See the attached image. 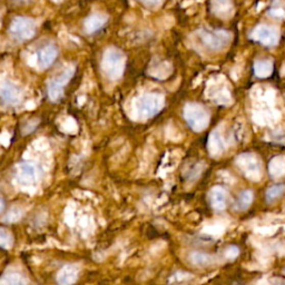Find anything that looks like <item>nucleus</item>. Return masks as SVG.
<instances>
[{
    "mask_svg": "<svg viewBox=\"0 0 285 285\" xmlns=\"http://www.w3.org/2000/svg\"><path fill=\"white\" fill-rule=\"evenodd\" d=\"M270 173L273 176H280L285 173V158L275 157L270 163Z\"/></svg>",
    "mask_w": 285,
    "mask_h": 285,
    "instance_id": "4be33fe9",
    "label": "nucleus"
},
{
    "mask_svg": "<svg viewBox=\"0 0 285 285\" xmlns=\"http://www.w3.org/2000/svg\"><path fill=\"white\" fill-rule=\"evenodd\" d=\"M58 57V48L54 44H47L37 52V63L40 69L52 67Z\"/></svg>",
    "mask_w": 285,
    "mask_h": 285,
    "instance_id": "1a4fd4ad",
    "label": "nucleus"
},
{
    "mask_svg": "<svg viewBox=\"0 0 285 285\" xmlns=\"http://www.w3.org/2000/svg\"><path fill=\"white\" fill-rule=\"evenodd\" d=\"M283 274H285V269L283 270Z\"/></svg>",
    "mask_w": 285,
    "mask_h": 285,
    "instance_id": "cd10ccee",
    "label": "nucleus"
},
{
    "mask_svg": "<svg viewBox=\"0 0 285 285\" xmlns=\"http://www.w3.org/2000/svg\"><path fill=\"white\" fill-rule=\"evenodd\" d=\"M209 151L213 155L220 154L224 151V141H223L221 135L219 133H213L209 139Z\"/></svg>",
    "mask_w": 285,
    "mask_h": 285,
    "instance_id": "aec40b11",
    "label": "nucleus"
},
{
    "mask_svg": "<svg viewBox=\"0 0 285 285\" xmlns=\"http://www.w3.org/2000/svg\"><path fill=\"white\" fill-rule=\"evenodd\" d=\"M0 283L8 285H22L27 284L28 281L21 274L17 273V272H8V273L4 274L0 278Z\"/></svg>",
    "mask_w": 285,
    "mask_h": 285,
    "instance_id": "a211bd4d",
    "label": "nucleus"
},
{
    "mask_svg": "<svg viewBox=\"0 0 285 285\" xmlns=\"http://www.w3.org/2000/svg\"><path fill=\"white\" fill-rule=\"evenodd\" d=\"M184 118L194 132H202L208 126L209 114L202 105L187 104L184 108Z\"/></svg>",
    "mask_w": 285,
    "mask_h": 285,
    "instance_id": "7ed1b4c3",
    "label": "nucleus"
},
{
    "mask_svg": "<svg viewBox=\"0 0 285 285\" xmlns=\"http://www.w3.org/2000/svg\"><path fill=\"white\" fill-rule=\"evenodd\" d=\"M0 98L8 105H18L22 99V90L8 79L0 82Z\"/></svg>",
    "mask_w": 285,
    "mask_h": 285,
    "instance_id": "6e6552de",
    "label": "nucleus"
},
{
    "mask_svg": "<svg viewBox=\"0 0 285 285\" xmlns=\"http://www.w3.org/2000/svg\"><path fill=\"white\" fill-rule=\"evenodd\" d=\"M137 2L148 9H157L163 5L164 0H137Z\"/></svg>",
    "mask_w": 285,
    "mask_h": 285,
    "instance_id": "b1692460",
    "label": "nucleus"
},
{
    "mask_svg": "<svg viewBox=\"0 0 285 285\" xmlns=\"http://www.w3.org/2000/svg\"><path fill=\"white\" fill-rule=\"evenodd\" d=\"M108 22V17L103 14H92L84 21V29L88 35H92L102 30Z\"/></svg>",
    "mask_w": 285,
    "mask_h": 285,
    "instance_id": "f8f14e48",
    "label": "nucleus"
},
{
    "mask_svg": "<svg viewBox=\"0 0 285 285\" xmlns=\"http://www.w3.org/2000/svg\"><path fill=\"white\" fill-rule=\"evenodd\" d=\"M191 262L196 266L204 268V266H208L212 263V256L202 252H193L191 254Z\"/></svg>",
    "mask_w": 285,
    "mask_h": 285,
    "instance_id": "6ab92c4d",
    "label": "nucleus"
},
{
    "mask_svg": "<svg viewBox=\"0 0 285 285\" xmlns=\"http://www.w3.org/2000/svg\"><path fill=\"white\" fill-rule=\"evenodd\" d=\"M252 202H253L252 191H243V192H241L240 195L238 196L234 207L236 208L238 210L243 212V210H246L247 208L250 207Z\"/></svg>",
    "mask_w": 285,
    "mask_h": 285,
    "instance_id": "f3484780",
    "label": "nucleus"
},
{
    "mask_svg": "<svg viewBox=\"0 0 285 285\" xmlns=\"http://www.w3.org/2000/svg\"><path fill=\"white\" fill-rule=\"evenodd\" d=\"M17 176L22 184H34L38 179V169L34 163L21 162L17 167Z\"/></svg>",
    "mask_w": 285,
    "mask_h": 285,
    "instance_id": "9b49d317",
    "label": "nucleus"
},
{
    "mask_svg": "<svg viewBox=\"0 0 285 285\" xmlns=\"http://www.w3.org/2000/svg\"><path fill=\"white\" fill-rule=\"evenodd\" d=\"M212 10L220 18H226L232 16L233 5L231 0H212Z\"/></svg>",
    "mask_w": 285,
    "mask_h": 285,
    "instance_id": "2eb2a0df",
    "label": "nucleus"
},
{
    "mask_svg": "<svg viewBox=\"0 0 285 285\" xmlns=\"http://www.w3.org/2000/svg\"><path fill=\"white\" fill-rule=\"evenodd\" d=\"M9 32L16 40L27 41L35 37L37 33V25L32 18L18 16L12 19Z\"/></svg>",
    "mask_w": 285,
    "mask_h": 285,
    "instance_id": "39448f33",
    "label": "nucleus"
},
{
    "mask_svg": "<svg viewBox=\"0 0 285 285\" xmlns=\"http://www.w3.org/2000/svg\"><path fill=\"white\" fill-rule=\"evenodd\" d=\"M272 72H273V63L271 60L261 59L254 64V74L258 78L270 77Z\"/></svg>",
    "mask_w": 285,
    "mask_h": 285,
    "instance_id": "dca6fc26",
    "label": "nucleus"
},
{
    "mask_svg": "<svg viewBox=\"0 0 285 285\" xmlns=\"http://www.w3.org/2000/svg\"><path fill=\"white\" fill-rule=\"evenodd\" d=\"M5 208V201L3 200V197L0 196V214L3 213V210Z\"/></svg>",
    "mask_w": 285,
    "mask_h": 285,
    "instance_id": "bb28decb",
    "label": "nucleus"
},
{
    "mask_svg": "<svg viewBox=\"0 0 285 285\" xmlns=\"http://www.w3.org/2000/svg\"><path fill=\"white\" fill-rule=\"evenodd\" d=\"M284 193H285L284 184H277V185H274V186H271L268 191H266V202L273 203Z\"/></svg>",
    "mask_w": 285,
    "mask_h": 285,
    "instance_id": "412c9836",
    "label": "nucleus"
},
{
    "mask_svg": "<svg viewBox=\"0 0 285 285\" xmlns=\"http://www.w3.org/2000/svg\"><path fill=\"white\" fill-rule=\"evenodd\" d=\"M126 58L121 51L116 48H109L104 54L102 67L103 70L109 79L117 80L122 77L125 70Z\"/></svg>",
    "mask_w": 285,
    "mask_h": 285,
    "instance_id": "f257e3e1",
    "label": "nucleus"
},
{
    "mask_svg": "<svg viewBox=\"0 0 285 285\" xmlns=\"http://www.w3.org/2000/svg\"><path fill=\"white\" fill-rule=\"evenodd\" d=\"M251 38L266 47H273L280 39V33L275 27L269 25H258L252 32Z\"/></svg>",
    "mask_w": 285,
    "mask_h": 285,
    "instance_id": "0eeeda50",
    "label": "nucleus"
},
{
    "mask_svg": "<svg viewBox=\"0 0 285 285\" xmlns=\"http://www.w3.org/2000/svg\"><path fill=\"white\" fill-rule=\"evenodd\" d=\"M198 37L202 44L209 51L219 52L228 46L231 41V34L226 30H198Z\"/></svg>",
    "mask_w": 285,
    "mask_h": 285,
    "instance_id": "20e7f679",
    "label": "nucleus"
},
{
    "mask_svg": "<svg viewBox=\"0 0 285 285\" xmlns=\"http://www.w3.org/2000/svg\"><path fill=\"white\" fill-rule=\"evenodd\" d=\"M79 275V269L76 265H66L61 269L57 274V281L59 284L63 285H69L75 283L77 281Z\"/></svg>",
    "mask_w": 285,
    "mask_h": 285,
    "instance_id": "ddd939ff",
    "label": "nucleus"
},
{
    "mask_svg": "<svg viewBox=\"0 0 285 285\" xmlns=\"http://www.w3.org/2000/svg\"><path fill=\"white\" fill-rule=\"evenodd\" d=\"M74 74H75V69L73 67H68L51 80L48 85V97L51 101L59 102L64 97L65 87L74 77Z\"/></svg>",
    "mask_w": 285,
    "mask_h": 285,
    "instance_id": "423d86ee",
    "label": "nucleus"
},
{
    "mask_svg": "<svg viewBox=\"0 0 285 285\" xmlns=\"http://www.w3.org/2000/svg\"><path fill=\"white\" fill-rule=\"evenodd\" d=\"M11 2L16 4L17 6H26L32 3L33 0H11Z\"/></svg>",
    "mask_w": 285,
    "mask_h": 285,
    "instance_id": "a878e982",
    "label": "nucleus"
},
{
    "mask_svg": "<svg viewBox=\"0 0 285 285\" xmlns=\"http://www.w3.org/2000/svg\"><path fill=\"white\" fill-rule=\"evenodd\" d=\"M55 2H61V0H55Z\"/></svg>",
    "mask_w": 285,
    "mask_h": 285,
    "instance_id": "c85d7f7f",
    "label": "nucleus"
},
{
    "mask_svg": "<svg viewBox=\"0 0 285 285\" xmlns=\"http://www.w3.org/2000/svg\"><path fill=\"white\" fill-rule=\"evenodd\" d=\"M164 97L159 94H145L136 101V113L139 118L147 120L156 116L164 107Z\"/></svg>",
    "mask_w": 285,
    "mask_h": 285,
    "instance_id": "f03ea898",
    "label": "nucleus"
},
{
    "mask_svg": "<svg viewBox=\"0 0 285 285\" xmlns=\"http://www.w3.org/2000/svg\"><path fill=\"white\" fill-rule=\"evenodd\" d=\"M268 15L270 17L276 18V19H283V18H285V9H283L282 7H273L269 10Z\"/></svg>",
    "mask_w": 285,
    "mask_h": 285,
    "instance_id": "393cba45",
    "label": "nucleus"
},
{
    "mask_svg": "<svg viewBox=\"0 0 285 285\" xmlns=\"http://www.w3.org/2000/svg\"><path fill=\"white\" fill-rule=\"evenodd\" d=\"M14 245V236L4 227H0V247L3 250H10Z\"/></svg>",
    "mask_w": 285,
    "mask_h": 285,
    "instance_id": "5701e85b",
    "label": "nucleus"
},
{
    "mask_svg": "<svg viewBox=\"0 0 285 285\" xmlns=\"http://www.w3.org/2000/svg\"><path fill=\"white\" fill-rule=\"evenodd\" d=\"M227 192L225 188L221 186H216L212 191H210V204L214 209L216 210H222L225 209L226 204H227Z\"/></svg>",
    "mask_w": 285,
    "mask_h": 285,
    "instance_id": "4468645a",
    "label": "nucleus"
},
{
    "mask_svg": "<svg viewBox=\"0 0 285 285\" xmlns=\"http://www.w3.org/2000/svg\"><path fill=\"white\" fill-rule=\"evenodd\" d=\"M238 164L240 169L245 173V175L253 179H259L261 176V167L258 160L250 154H244L239 158Z\"/></svg>",
    "mask_w": 285,
    "mask_h": 285,
    "instance_id": "9d476101",
    "label": "nucleus"
}]
</instances>
